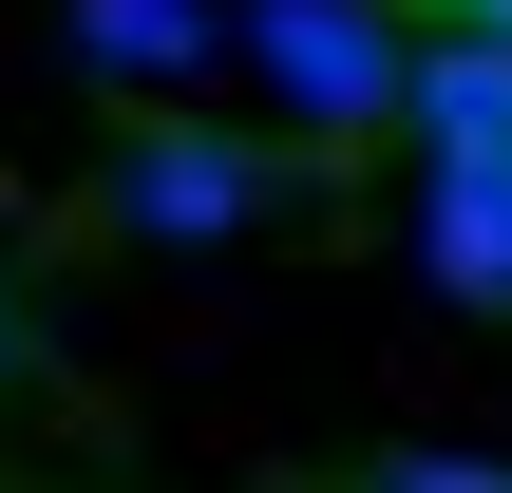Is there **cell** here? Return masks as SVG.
Returning <instances> with one entry per match:
<instances>
[{
    "label": "cell",
    "mask_w": 512,
    "mask_h": 493,
    "mask_svg": "<svg viewBox=\"0 0 512 493\" xmlns=\"http://www.w3.org/2000/svg\"><path fill=\"white\" fill-rule=\"evenodd\" d=\"M380 493H512V475H475V456H399Z\"/></svg>",
    "instance_id": "obj_6"
},
{
    "label": "cell",
    "mask_w": 512,
    "mask_h": 493,
    "mask_svg": "<svg viewBox=\"0 0 512 493\" xmlns=\"http://www.w3.org/2000/svg\"><path fill=\"white\" fill-rule=\"evenodd\" d=\"M266 76H285L323 133H399L418 38H399V0H266Z\"/></svg>",
    "instance_id": "obj_1"
},
{
    "label": "cell",
    "mask_w": 512,
    "mask_h": 493,
    "mask_svg": "<svg viewBox=\"0 0 512 493\" xmlns=\"http://www.w3.org/2000/svg\"><path fill=\"white\" fill-rule=\"evenodd\" d=\"M190 38H209V0H95V57H152V76H171Z\"/></svg>",
    "instance_id": "obj_5"
},
{
    "label": "cell",
    "mask_w": 512,
    "mask_h": 493,
    "mask_svg": "<svg viewBox=\"0 0 512 493\" xmlns=\"http://www.w3.org/2000/svg\"><path fill=\"white\" fill-rule=\"evenodd\" d=\"M0 361H19V342H0Z\"/></svg>",
    "instance_id": "obj_8"
},
{
    "label": "cell",
    "mask_w": 512,
    "mask_h": 493,
    "mask_svg": "<svg viewBox=\"0 0 512 493\" xmlns=\"http://www.w3.org/2000/svg\"><path fill=\"white\" fill-rule=\"evenodd\" d=\"M418 247H437V285H456V304H512V171H437Z\"/></svg>",
    "instance_id": "obj_4"
},
{
    "label": "cell",
    "mask_w": 512,
    "mask_h": 493,
    "mask_svg": "<svg viewBox=\"0 0 512 493\" xmlns=\"http://www.w3.org/2000/svg\"><path fill=\"white\" fill-rule=\"evenodd\" d=\"M437 19H512V0H437Z\"/></svg>",
    "instance_id": "obj_7"
},
{
    "label": "cell",
    "mask_w": 512,
    "mask_h": 493,
    "mask_svg": "<svg viewBox=\"0 0 512 493\" xmlns=\"http://www.w3.org/2000/svg\"><path fill=\"white\" fill-rule=\"evenodd\" d=\"M266 209V152H228V133H133L114 152V228H247Z\"/></svg>",
    "instance_id": "obj_3"
},
{
    "label": "cell",
    "mask_w": 512,
    "mask_h": 493,
    "mask_svg": "<svg viewBox=\"0 0 512 493\" xmlns=\"http://www.w3.org/2000/svg\"><path fill=\"white\" fill-rule=\"evenodd\" d=\"M399 133H437V171H512V19H437Z\"/></svg>",
    "instance_id": "obj_2"
}]
</instances>
